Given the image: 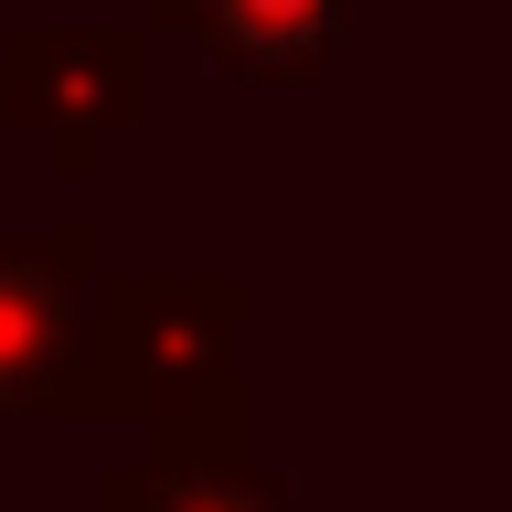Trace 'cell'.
<instances>
[{
    "label": "cell",
    "mask_w": 512,
    "mask_h": 512,
    "mask_svg": "<svg viewBox=\"0 0 512 512\" xmlns=\"http://www.w3.org/2000/svg\"><path fill=\"white\" fill-rule=\"evenodd\" d=\"M128 416V363L107 342V235L86 214L0 235V427Z\"/></svg>",
    "instance_id": "cell-1"
},
{
    "label": "cell",
    "mask_w": 512,
    "mask_h": 512,
    "mask_svg": "<svg viewBox=\"0 0 512 512\" xmlns=\"http://www.w3.org/2000/svg\"><path fill=\"white\" fill-rule=\"evenodd\" d=\"M150 118L139 22H0V128H32L64 182H86L118 128Z\"/></svg>",
    "instance_id": "cell-2"
},
{
    "label": "cell",
    "mask_w": 512,
    "mask_h": 512,
    "mask_svg": "<svg viewBox=\"0 0 512 512\" xmlns=\"http://www.w3.org/2000/svg\"><path fill=\"white\" fill-rule=\"evenodd\" d=\"M246 310L256 288L235 267H107V342L128 363V406H139V384L224 374Z\"/></svg>",
    "instance_id": "cell-3"
},
{
    "label": "cell",
    "mask_w": 512,
    "mask_h": 512,
    "mask_svg": "<svg viewBox=\"0 0 512 512\" xmlns=\"http://www.w3.org/2000/svg\"><path fill=\"white\" fill-rule=\"evenodd\" d=\"M139 11L150 32H192L246 86H310L342 43V0H139Z\"/></svg>",
    "instance_id": "cell-4"
},
{
    "label": "cell",
    "mask_w": 512,
    "mask_h": 512,
    "mask_svg": "<svg viewBox=\"0 0 512 512\" xmlns=\"http://www.w3.org/2000/svg\"><path fill=\"white\" fill-rule=\"evenodd\" d=\"M139 459H182V470H224V459H256V384L246 363L224 374H182V384H139Z\"/></svg>",
    "instance_id": "cell-5"
},
{
    "label": "cell",
    "mask_w": 512,
    "mask_h": 512,
    "mask_svg": "<svg viewBox=\"0 0 512 512\" xmlns=\"http://www.w3.org/2000/svg\"><path fill=\"white\" fill-rule=\"evenodd\" d=\"M96 512H288V480L267 459H224V470L118 459V470H96Z\"/></svg>",
    "instance_id": "cell-6"
},
{
    "label": "cell",
    "mask_w": 512,
    "mask_h": 512,
    "mask_svg": "<svg viewBox=\"0 0 512 512\" xmlns=\"http://www.w3.org/2000/svg\"><path fill=\"white\" fill-rule=\"evenodd\" d=\"M0 502H11V427H0Z\"/></svg>",
    "instance_id": "cell-7"
}]
</instances>
